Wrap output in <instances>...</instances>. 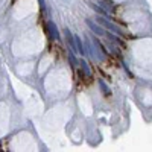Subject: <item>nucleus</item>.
Here are the masks:
<instances>
[{
  "label": "nucleus",
  "instance_id": "f257e3e1",
  "mask_svg": "<svg viewBox=\"0 0 152 152\" xmlns=\"http://www.w3.org/2000/svg\"><path fill=\"white\" fill-rule=\"evenodd\" d=\"M75 43L78 44V49H79V53H82L84 55V47H82V44H81V40L78 37H75Z\"/></svg>",
  "mask_w": 152,
  "mask_h": 152
}]
</instances>
